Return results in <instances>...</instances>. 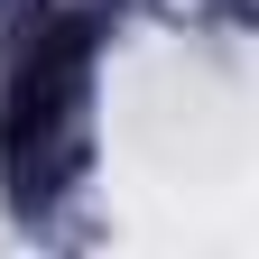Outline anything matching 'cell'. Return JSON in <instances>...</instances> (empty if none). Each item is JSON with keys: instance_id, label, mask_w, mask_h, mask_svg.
<instances>
[{"instance_id": "6da1fadb", "label": "cell", "mask_w": 259, "mask_h": 259, "mask_svg": "<svg viewBox=\"0 0 259 259\" xmlns=\"http://www.w3.org/2000/svg\"><path fill=\"white\" fill-rule=\"evenodd\" d=\"M83 93H93V56H83L74 28H56V37L28 47L19 83H10V120H0L19 204H47L74 176V157H83Z\"/></svg>"}]
</instances>
